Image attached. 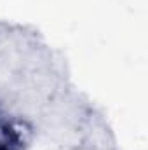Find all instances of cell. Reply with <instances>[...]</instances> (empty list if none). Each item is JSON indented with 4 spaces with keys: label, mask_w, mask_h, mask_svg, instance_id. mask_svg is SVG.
<instances>
[{
    "label": "cell",
    "mask_w": 148,
    "mask_h": 150,
    "mask_svg": "<svg viewBox=\"0 0 148 150\" xmlns=\"http://www.w3.org/2000/svg\"><path fill=\"white\" fill-rule=\"evenodd\" d=\"M32 140V127L0 112V150H25Z\"/></svg>",
    "instance_id": "1"
}]
</instances>
